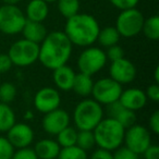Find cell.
I'll list each match as a JSON object with an SVG mask.
<instances>
[{"instance_id":"obj_1","label":"cell","mask_w":159,"mask_h":159,"mask_svg":"<svg viewBox=\"0 0 159 159\" xmlns=\"http://www.w3.org/2000/svg\"><path fill=\"white\" fill-rule=\"evenodd\" d=\"M73 45L64 32L53 31L39 44L38 61L48 70H55L68 63L72 56Z\"/></svg>"},{"instance_id":"obj_2","label":"cell","mask_w":159,"mask_h":159,"mask_svg":"<svg viewBox=\"0 0 159 159\" xmlns=\"http://www.w3.org/2000/svg\"><path fill=\"white\" fill-rule=\"evenodd\" d=\"M99 30V23L93 16L79 12L66 19L63 32L73 46L85 48L97 42Z\"/></svg>"},{"instance_id":"obj_3","label":"cell","mask_w":159,"mask_h":159,"mask_svg":"<svg viewBox=\"0 0 159 159\" xmlns=\"http://www.w3.org/2000/svg\"><path fill=\"white\" fill-rule=\"evenodd\" d=\"M124 132L125 129L110 117H104L93 130L96 145L110 152L123 145Z\"/></svg>"},{"instance_id":"obj_4","label":"cell","mask_w":159,"mask_h":159,"mask_svg":"<svg viewBox=\"0 0 159 159\" xmlns=\"http://www.w3.org/2000/svg\"><path fill=\"white\" fill-rule=\"evenodd\" d=\"M104 118V109L93 98H85L77 102L73 110L72 120L77 130L93 131Z\"/></svg>"},{"instance_id":"obj_5","label":"cell","mask_w":159,"mask_h":159,"mask_svg":"<svg viewBox=\"0 0 159 159\" xmlns=\"http://www.w3.org/2000/svg\"><path fill=\"white\" fill-rule=\"evenodd\" d=\"M39 45L22 38L10 46L8 56L12 64L19 68H26L38 61Z\"/></svg>"},{"instance_id":"obj_6","label":"cell","mask_w":159,"mask_h":159,"mask_svg":"<svg viewBox=\"0 0 159 159\" xmlns=\"http://www.w3.org/2000/svg\"><path fill=\"white\" fill-rule=\"evenodd\" d=\"M107 61L108 59L105 50L92 45V46L85 47L82 52L79 55L76 66L81 73L93 76L106 66Z\"/></svg>"},{"instance_id":"obj_7","label":"cell","mask_w":159,"mask_h":159,"mask_svg":"<svg viewBox=\"0 0 159 159\" xmlns=\"http://www.w3.org/2000/svg\"><path fill=\"white\" fill-rule=\"evenodd\" d=\"M26 22L25 14L16 5L0 7V32L5 35H18Z\"/></svg>"},{"instance_id":"obj_8","label":"cell","mask_w":159,"mask_h":159,"mask_svg":"<svg viewBox=\"0 0 159 159\" xmlns=\"http://www.w3.org/2000/svg\"><path fill=\"white\" fill-rule=\"evenodd\" d=\"M144 20L143 13L136 8L122 10L118 16L115 27L121 37L131 38L142 33Z\"/></svg>"},{"instance_id":"obj_9","label":"cell","mask_w":159,"mask_h":159,"mask_svg":"<svg viewBox=\"0 0 159 159\" xmlns=\"http://www.w3.org/2000/svg\"><path fill=\"white\" fill-rule=\"evenodd\" d=\"M122 91H123L122 85L116 82L110 76L102 77L94 82L91 96L102 106V105L108 106L119 100Z\"/></svg>"},{"instance_id":"obj_10","label":"cell","mask_w":159,"mask_h":159,"mask_svg":"<svg viewBox=\"0 0 159 159\" xmlns=\"http://www.w3.org/2000/svg\"><path fill=\"white\" fill-rule=\"evenodd\" d=\"M123 144L129 149L139 156L152 144L150 131L146 126L141 125V124H133L130 128L125 129Z\"/></svg>"},{"instance_id":"obj_11","label":"cell","mask_w":159,"mask_h":159,"mask_svg":"<svg viewBox=\"0 0 159 159\" xmlns=\"http://www.w3.org/2000/svg\"><path fill=\"white\" fill-rule=\"evenodd\" d=\"M33 105L34 108L43 115L60 108V105H61L60 92L56 87H42L36 92L33 98Z\"/></svg>"},{"instance_id":"obj_12","label":"cell","mask_w":159,"mask_h":159,"mask_svg":"<svg viewBox=\"0 0 159 159\" xmlns=\"http://www.w3.org/2000/svg\"><path fill=\"white\" fill-rule=\"evenodd\" d=\"M109 74L112 80L121 85L130 84L135 80L137 70L135 64L125 57L116 61H111L109 66Z\"/></svg>"},{"instance_id":"obj_13","label":"cell","mask_w":159,"mask_h":159,"mask_svg":"<svg viewBox=\"0 0 159 159\" xmlns=\"http://www.w3.org/2000/svg\"><path fill=\"white\" fill-rule=\"evenodd\" d=\"M71 123V116L66 110L58 108L44 115L42 120V126L44 131L50 136H56L64 128Z\"/></svg>"},{"instance_id":"obj_14","label":"cell","mask_w":159,"mask_h":159,"mask_svg":"<svg viewBox=\"0 0 159 159\" xmlns=\"http://www.w3.org/2000/svg\"><path fill=\"white\" fill-rule=\"evenodd\" d=\"M7 139L16 149L30 147L35 139V133L31 125L24 122H16L7 132Z\"/></svg>"},{"instance_id":"obj_15","label":"cell","mask_w":159,"mask_h":159,"mask_svg":"<svg viewBox=\"0 0 159 159\" xmlns=\"http://www.w3.org/2000/svg\"><path fill=\"white\" fill-rule=\"evenodd\" d=\"M119 102L124 108L130 109L136 112L146 106L148 99L145 95V92L137 87H131V89L122 91L120 95Z\"/></svg>"},{"instance_id":"obj_16","label":"cell","mask_w":159,"mask_h":159,"mask_svg":"<svg viewBox=\"0 0 159 159\" xmlns=\"http://www.w3.org/2000/svg\"><path fill=\"white\" fill-rule=\"evenodd\" d=\"M52 81L55 83L56 89L58 91L70 92L72 89L74 77L76 74L74 70L71 66L64 64L52 70Z\"/></svg>"},{"instance_id":"obj_17","label":"cell","mask_w":159,"mask_h":159,"mask_svg":"<svg viewBox=\"0 0 159 159\" xmlns=\"http://www.w3.org/2000/svg\"><path fill=\"white\" fill-rule=\"evenodd\" d=\"M108 115L110 118L117 120L124 129L130 128L131 125L136 123V115L135 111L126 109L120 104V102H115L108 105Z\"/></svg>"},{"instance_id":"obj_18","label":"cell","mask_w":159,"mask_h":159,"mask_svg":"<svg viewBox=\"0 0 159 159\" xmlns=\"http://www.w3.org/2000/svg\"><path fill=\"white\" fill-rule=\"evenodd\" d=\"M33 149L38 159H57L61 147L56 139H42L36 142Z\"/></svg>"},{"instance_id":"obj_19","label":"cell","mask_w":159,"mask_h":159,"mask_svg":"<svg viewBox=\"0 0 159 159\" xmlns=\"http://www.w3.org/2000/svg\"><path fill=\"white\" fill-rule=\"evenodd\" d=\"M25 18L34 22H44L49 14L48 3L44 0H31L25 8Z\"/></svg>"},{"instance_id":"obj_20","label":"cell","mask_w":159,"mask_h":159,"mask_svg":"<svg viewBox=\"0 0 159 159\" xmlns=\"http://www.w3.org/2000/svg\"><path fill=\"white\" fill-rule=\"evenodd\" d=\"M21 33L23 35V38L39 45L46 37L48 32L43 22H34V21L26 20Z\"/></svg>"},{"instance_id":"obj_21","label":"cell","mask_w":159,"mask_h":159,"mask_svg":"<svg viewBox=\"0 0 159 159\" xmlns=\"http://www.w3.org/2000/svg\"><path fill=\"white\" fill-rule=\"evenodd\" d=\"M93 85L94 81L91 75L79 72L75 74L74 82H73V86L71 91H73L80 97L86 98L89 96H91Z\"/></svg>"},{"instance_id":"obj_22","label":"cell","mask_w":159,"mask_h":159,"mask_svg":"<svg viewBox=\"0 0 159 159\" xmlns=\"http://www.w3.org/2000/svg\"><path fill=\"white\" fill-rule=\"evenodd\" d=\"M16 122V112L10 105L0 102V133H7Z\"/></svg>"},{"instance_id":"obj_23","label":"cell","mask_w":159,"mask_h":159,"mask_svg":"<svg viewBox=\"0 0 159 159\" xmlns=\"http://www.w3.org/2000/svg\"><path fill=\"white\" fill-rule=\"evenodd\" d=\"M120 36L119 32L117 31L115 26H106L104 29L99 30V33H98L97 42L99 43V45L105 48H108L113 45H117L119 43Z\"/></svg>"},{"instance_id":"obj_24","label":"cell","mask_w":159,"mask_h":159,"mask_svg":"<svg viewBox=\"0 0 159 159\" xmlns=\"http://www.w3.org/2000/svg\"><path fill=\"white\" fill-rule=\"evenodd\" d=\"M56 141L59 144L61 148L63 147H70L76 144V137H77V129L74 126H66L63 130H61L57 135H56Z\"/></svg>"},{"instance_id":"obj_25","label":"cell","mask_w":159,"mask_h":159,"mask_svg":"<svg viewBox=\"0 0 159 159\" xmlns=\"http://www.w3.org/2000/svg\"><path fill=\"white\" fill-rule=\"evenodd\" d=\"M142 32L149 40H158L159 38V16H152L145 19L142 27Z\"/></svg>"},{"instance_id":"obj_26","label":"cell","mask_w":159,"mask_h":159,"mask_svg":"<svg viewBox=\"0 0 159 159\" xmlns=\"http://www.w3.org/2000/svg\"><path fill=\"white\" fill-rule=\"evenodd\" d=\"M80 6V0H57L58 11L66 19L79 13Z\"/></svg>"},{"instance_id":"obj_27","label":"cell","mask_w":159,"mask_h":159,"mask_svg":"<svg viewBox=\"0 0 159 159\" xmlns=\"http://www.w3.org/2000/svg\"><path fill=\"white\" fill-rule=\"evenodd\" d=\"M76 146L82 148L85 152L93 149L94 146H96L95 137H94L93 131L89 130H77V137H76Z\"/></svg>"},{"instance_id":"obj_28","label":"cell","mask_w":159,"mask_h":159,"mask_svg":"<svg viewBox=\"0 0 159 159\" xmlns=\"http://www.w3.org/2000/svg\"><path fill=\"white\" fill-rule=\"evenodd\" d=\"M57 159H89V155L87 152L80 148L79 146L73 145L61 148Z\"/></svg>"},{"instance_id":"obj_29","label":"cell","mask_w":159,"mask_h":159,"mask_svg":"<svg viewBox=\"0 0 159 159\" xmlns=\"http://www.w3.org/2000/svg\"><path fill=\"white\" fill-rule=\"evenodd\" d=\"M18 89L13 83L5 82L0 84V102L3 104H10L16 97Z\"/></svg>"},{"instance_id":"obj_30","label":"cell","mask_w":159,"mask_h":159,"mask_svg":"<svg viewBox=\"0 0 159 159\" xmlns=\"http://www.w3.org/2000/svg\"><path fill=\"white\" fill-rule=\"evenodd\" d=\"M16 148L7 136H0V159H11Z\"/></svg>"},{"instance_id":"obj_31","label":"cell","mask_w":159,"mask_h":159,"mask_svg":"<svg viewBox=\"0 0 159 159\" xmlns=\"http://www.w3.org/2000/svg\"><path fill=\"white\" fill-rule=\"evenodd\" d=\"M139 155L124 145H121L112 152V159H139Z\"/></svg>"},{"instance_id":"obj_32","label":"cell","mask_w":159,"mask_h":159,"mask_svg":"<svg viewBox=\"0 0 159 159\" xmlns=\"http://www.w3.org/2000/svg\"><path fill=\"white\" fill-rule=\"evenodd\" d=\"M106 56L107 59L110 60V61H116V60H119L121 58L124 57V50L120 45H113V46H110L107 48Z\"/></svg>"},{"instance_id":"obj_33","label":"cell","mask_w":159,"mask_h":159,"mask_svg":"<svg viewBox=\"0 0 159 159\" xmlns=\"http://www.w3.org/2000/svg\"><path fill=\"white\" fill-rule=\"evenodd\" d=\"M11 159H38L35 152L31 147H24L16 149Z\"/></svg>"},{"instance_id":"obj_34","label":"cell","mask_w":159,"mask_h":159,"mask_svg":"<svg viewBox=\"0 0 159 159\" xmlns=\"http://www.w3.org/2000/svg\"><path fill=\"white\" fill-rule=\"evenodd\" d=\"M109 1H110L113 7H116L120 11H122V10L136 8L139 0H109Z\"/></svg>"},{"instance_id":"obj_35","label":"cell","mask_w":159,"mask_h":159,"mask_svg":"<svg viewBox=\"0 0 159 159\" xmlns=\"http://www.w3.org/2000/svg\"><path fill=\"white\" fill-rule=\"evenodd\" d=\"M145 92V95L147 97L148 100L154 102H159V85L157 83L154 84H150L149 86H147Z\"/></svg>"},{"instance_id":"obj_36","label":"cell","mask_w":159,"mask_h":159,"mask_svg":"<svg viewBox=\"0 0 159 159\" xmlns=\"http://www.w3.org/2000/svg\"><path fill=\"white\" fill-rule=\"evenodd\" d=\"M148 130L152 132L154 134H159V111L156 110L150 115L148 120Z\"/></svg>"},{"instance_id":"obj_37","label":"cell","mask_w":159,"mask_h":159,"mask_svg":"<svg viewBox=\"0 0 159 159\" xmlns=\"http://www.w3.org/2000/svg\"><path fill=\"white\" fill-rule=\"evenodd\" d=\"M13 66L8 53H0V74L9 72Z\"/></svg>"},{"instance_id":"obj_38","label":"cell","mask_w":159,"mask_h":159,"mask_svg":"<svg viewBox=\"0 0 159 159\" xmlns=\"http://www.w3.org/2000/svg\"><path fill=\"white\" fill-rule=\"evenodd\" d=\"M89 159H112V152L98 147L92 152Z\"/></svg>"},{"instance_id":"obj_39","label":"cell","mask_w":159,"mask_h":159,"mask_svg":"<svg viewBox=\"0 0 159 159\" xmlns=\"http://www.w3.org/2000/svg\"><path fill=\"white\" fill-rule=\"evenodd\" d=\"M142 155L144 159H159V147L154 144H150V146H148Z\"/></svg>"},{"instance_id":"obj_40","label":"cell","mask_w":159,"mask_h":159,"mask_svg":"<svg viewBox=\"0 0 159 159\" xmlns=\"http://www.w3.org/2000/svg\"><path fill=\"white\" fill-rule=\"evenodd\" d=\"M154 80H155V83L158 84L159 83V66H156L154 71Z\"/></svg>"},{"instance_id":"obj_41","label":"cell","mask_w":159,"mask_h":159,"mask_svg":"<svg viewBox=\"0 0 159 159\" xmlns=\"http://www.w3.org/2000/svg\"><path fill=\"white\" fill-rule=\"evenodd\" d=\"M21 0H2L3 5H18Z\"/></svg>"},{"instance_id":"obj_42","label":"cell","mask_w":159,"mask_h":159,"mask_svg":"<svg viewBox=\"0 0 159 159\" xmlns=\"http://www.w3.org/2000/svg\"><path fill=\"white\" fill-rule=\"evenodd\" d=\"M32 116H33V115H32L31 112H26V113H25V119H32V118H33Z\"/></svg>"},{"instance_id":"obj_43","label":"cell","mask_w":159,"mask_h":159,"mask_svg":"<svg viewBox=\"0 0 159 159\" xmlns=\"http://www.w3.org/2000/svg\"><path fill=\"white\" fill-rule=\"evenodd\" d=\"M45 2L47 3H51V2H57V0H44Z\"/></svg>"}]
</instances>
